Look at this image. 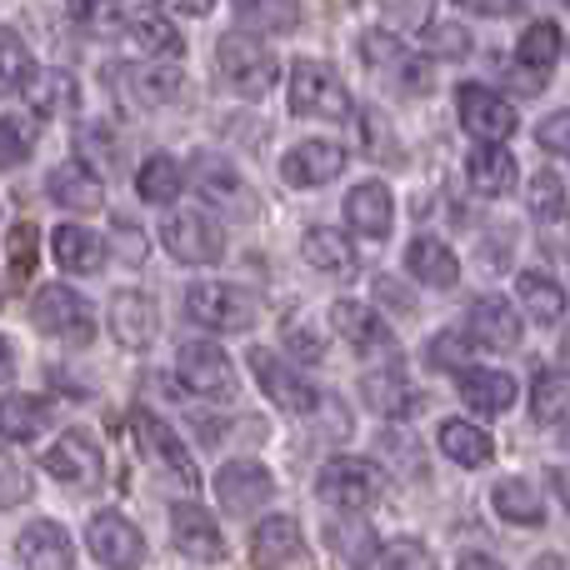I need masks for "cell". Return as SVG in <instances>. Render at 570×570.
Returning <instances> with one entry per match:
<instances>
[{"mask_svg": "<svg viewBox=\"0 0 570 570\" xmlns=\"http://www.w3.org/2000/svg\"><path fill=\"white\" fill-rule=\"evenodd\" d=\"M515 60H521L525 70H551L556 60H561V26H551V20H541V26H525L521 30V46H515Z\"/></svg>", "mask_w": 570, "mask_h": 570, "instance_id": "74e56055", "label": "cell"}, {"mask_svg": "<svg viewBox=\"0 0 570 570\" xmlns=\"http://www.w3.org/2000/svg\"><path fill=\"white\" fill-rule=\"evenodd\" d=\"M136 196L150 200V206H170L180 196V166L170 156H150L146 166L136 170Z\"/></svg>", "mask_w": 570, "mask_h": 570, "instance_id": "8d00e7d4", "label": "cell"}, {"mask_svg": "<svg viewBox=\"0 0 570 570\" xmlns=\"http://www.w3.org/2000/svg\"><path fill=\"white\" fill-rule=\"evenodd\" d=\"M216 501L230 515H256L276 501V475L261 461H226L216 471Z\"/></svg>", "mask_w": 570, "mask_h": 570, "instance_id": "7c38bea8", "label": "cell"}, {"mask_svg": "<svg viewBox=\"0 0 570 570\" xmlns=\"http://www.w3.org/2000/svg\"><path fill=\"white\" fill-rule=\"evenodd\" d=\"M176 371L180 381H186L190 395H200V401H236V365H230V355L220 351V345L210 341H190L176 351Z\"/></svg>", "mask_w": 570, "mask_h": 570, "instance_id": "8992f818", "label": "cell"}, {"mask_svg": "<svg viewBox=\"0 0 570 570\" xmlns=\"http://www.w3.org/2000/svg\"><path fill=\"white\" fill-rule=\"evenodd\" d=\"M361 56L371 60L375 70H385L395 86H405V90H421V86H425L421 60H415L411 50H405V40L391 36V30H371V36L361 40Z\"/></svg>", "mask_w": 570, "mask_h": 570, "instance_id": "603a6c76", "label": "cell"}, {"mask_svg": "<svg viewBox=\"0 0 570 570\" xmlns=\"http://www.w3.org/2000/svg\"><path fill=\"white\" fill-rule=\"evenodd\" d=\"M465 176L481 196H511L515 190V156L505 146H475L465 156Z\"/></svg>", "mask_w": 570, "mask_h": 570, "instance_id": "f1b7e54d", "label": "cell"}, {"mask_svg": "<svg viewBox=\"0 0 570 570\" xmlns=\"http://www.w3.org/2000/svg\"><path fill=\"white\" fill-rule=\"evenodd\" d=\"M405 271L421 285H431V291H451L461 281V261H455V250L441 236H415L405 246Z\"/></svg>", "mask_w": 570, "mask_h": 570, "instance_id": "7402d4cb", "label": "cell"}, {"mask_svg": "<svg viewBox=\"0 0 570 570\" xmlns=\"http://www.w3.org/2000/svg\"><path fill=\"white\" fill-rule=\"evenodd\" d=\"M421 46H425V50H435V56H465V46H471V40H465V30L431 26V30L421 36Z\"/></svg>", "mask_w": 570, "mask_h": 570, "instance_id": "816d5d0a", "label": "cell"}, {"mask_svg": "<svg viewBox=\"0 0 570 570\" xmlns=\"http://www.w3.org/2000/svg\"><path fill=\"white\" fill-rule=\"evenodd\" d=\"M381 570H435V556L421 541H391L381 556Z\"/></svg>", "mask_w": 570, "mask_h": 570, "instance_id": "7dc6e473", "label": "cell"}, {"mask_svg": "<svg viewBox=\"0 0 570 570\" xmlns=\"http://www.w3.org/2000/svg\"><path fill=\"white\" fill-rule=\"evenodd\" d=\"M515 295H521V305L541 325H556L566 315V291L551 276H541V271H521V276H515Z\"/></svg>", "mask_w": 570, "mask_h": 570, "instance_id": "e575fe53", "label": "cell"}, {"mask_svg": "<svg viewBox=\"0 0 570 570\" xmlns=\"http://www.w3.org/2000/svg\"><path fill=\"white\" fill-rule=\"evenodd\" d=\"M170 541H176L180 556H190V561H226V535H220L216 515L206 511V505H176L170 511Z\"/></svg>", "mask_w": 570, "mask_h": 570, "instance_id": "9a60e30c", "label": "cell"}, {"mask_svg": "<svg viewBox=\"0 0 570 570\" xmlns=\"http://www.w3.org/2000/svg\"><path fill=\"white\" fill-rule=\"evenodd\" d=\"M281 335H285V345H291V351L301 355V361H311V365H315V361H321V355H325V345L315 341V335H311V325H305L301 315H295V321H285V331H281Z\"/></svg>", "mask_w": 570, "mask_h": 570, "instance_id": "f907efd6", "label": "cell"}, {"mask_svg": "<svg viewBox=\"0 0 570 570\" xmlns=\"http://www.w3.org/2000/svg\"><path fill=\"white\" fill-rule=\"evenodd\" d=\"M160 321H156V301L140 291H116L110 295V335H116L126 351H146L156 341Z\"/></svg>", "mask_w": 570, "mask_h": 570, "instance_id": "d6986e66", "label": "cell"}, {"mask_svg": "<svg viewBox=\"0 0 570 570\" xmlns=\"http://www.w3.org/2000/svg\"><path fill=\"white\" fill-rule=\"evenodd\" d=\"M250 551H256V561H266V566L301 561L305 535H301V525H295L291 515H266V521L256 525V535H250Z\"/></svg>", "mask_w": 570, "mask_h": 570, "instance_id": "f546056e", "label": "cell"}, {"mask_svg": "<svg viewBox=\"0 0 570 570\" xmlns=\"http://www.w3.org/2000/svg\"><path fill=\"white\" fill-rule=\"evenodd\" d=\"M36 80V56L16 30H0V96H16Z\"/></svg>", "mask_w": 570, "mask_h": 570, "instance_id": "d590c367", "label": "cell"}, {"mask_svg": "<svg viewBox=\"0 0 570 570\" xmlns=\"http://www.w3.org/2000/svg\"><path fill=\"white\" fill-rule=\"evenodd\" d=\"M475 16H515V6H471Z\"/></svg>", "mask_w": 570, "mask_h": 570, "instance_id": "9f6ffc18", "label": "cell"}, {"mask_svg": "<svg viewBox=\"0 0 570 570\" xmlns=\"http://www.w3.org/2000/svg\"><path fill=\"white\" fill-rule=\"evenodd\" d=\"M186 315L196 325H206V331L230 335V331L256 325V295L240 291V285H226V281H200L186 291Z\"/></svg>", "mask_w": 570, "mask_h": 570, "instance_id": "7a4b0ae2", "label": "cell"}, {"mask_svg": "<svg viewBox=\"0 0 570 570\" xmlns=\"http://www.w3.org/2000/svg\"><path fill=\"white\" fill-rule=\"evenodd\" d=\"M455 570H505L495 556H481V551H471V556H461V566Z\"/></svg>", "mask_w": 570, "mask_h": 570, "instance_id": "db71d44e", "label": "cell"}, {"mask_svg": "<svg viewBox=\"0 0 570 570\" xmlns=\"http://www.w3.org/2000/svg\"><path fill=\"white\" fill-rule=\"evenodd\" d=\"M36 240H40L36 226H16V230H10V271H16V281H26L30 271H36Z\"/></svg>", "mask_w": 570, "mask_h": 570, "instance_id": "c3c4849f", "label": "cell"}, {"mask_svg": "<svg viewBox=\"0 0 570 570\" xmlns=\"http://www.w3.org/2000/svg\"><path fill=\"white\" fill-rule=\"evenodd\" d=\"M36 136H40V130H36V120H30V116H0V170L30 160Z\"/></svg>", "mask_w": 570, "mask_h": 570, "instance_id": "b9f144b4", "label": "cell"}, {"mask_svg": "<svg viewBox=\"0 0 570 570\" xmlns=\"http://www.w3.org/2000/svg\"><path fill=\"white\" fill-rule=\"evenodd\" d=\"M236 20H256V26H271V30H285L301 20L295 6H236Z\"/></svg>", "mask_w": 570, "mask_h": 570, "instance_id": "681fc988", "label": "cell"}, {"mask_svg": "<svg viewBox=\"0 0 570 570\" xmlns=\"http://www.w3.org/2000/svg\"><path fill=\"white\" fill-rule=\"evenodd\" d=\"M26 90H30V100H36V110H76V80H70L66 70L36 76Z\"/></svg>", "mask_w": 570, "mask_h": 570, "instance_id": "7bdbcfd3", "label": "cell"}, {"mask_svg": "<svg viewBox=\"0 0 570 570\" xmlns=\"http://www.w3.org/2000/svg\"><path fill=\"white\" fill-rule=\"evenodd\" d=\"M30 315H36V325L46 335L70 341V345H86L90 335H96V311H90V301H80L70 285H46V291H36Z\"/></svg>", "mask_w": 570, "mask_h": 570, "instance_id": "52a82bcc", "label": "cell"}, {"mask_svg": "<svg viewBox=\"0 0 570 570\" xmlns=\"http://www.w3.org/2000/svg\"><path fill=\"white\" fill-rule=\"evenodd\" d=\"M291 110L311 120H345L351 116V90L325 60H295L291 70Z\"/></svg>", "mask_w": 570, "mask_h": 570, "instance_id": "6da1fadb", "label": "cell"}, {"mask_svg": "<svg viewBox=\"0 0 570 570\" xmlns=\"http://www.w3.org/2000/svg\"><path fill=\"white\" fill-rule=\"evenodd\" d=\"M50 200L66 210H96L100 206V176L86 166V160H60L46 180Z\"/></svg>", "mask_w": 570, "mask_h": 570, "instance_id": "83f0119b", "label": "cell"}, {"mask_svg": "<svg viewBox=\"0 0 570 570\" xmlns=\"http://www.w3.org/2000/svg\"><path fill=\"white\" fill-rule=\"evenodd\" d=\"M566 110H556V116H546V126L535 130V140H541L546 150H551V156H566Z\"/></svg>", "mask_w": 570, "mask_h": 570, "instance_id": "f5cc1de1", "label": "cell"}, {"mask_svg": "<svg viewBox=\"0 0 570 570\" xmlns=\"http://www.w3.org/2000/svg\"><path fill=\"white\" fill-rule=\"evenodd\" d=\"M16 556L26 570H76V546L56 521H30L16 535Z\"/></svg>", "mask_w": 570, "mask_h": 570, "instance_id": "ac0fdd59", "label": "cell"}, {"mask_svg": "<svg viewBox=\"0 0 570 570\" xmlns=\"http://www.w3.org/2000/svg\"><path fill=\"white\" fill-rule=\"evenodd\" d=\"M180 86H186L180 66H150V70L130 76V96H136L140 106H170V100L180 96Z\"/></svg>", "mask_w": 570, "mask_h": 570, "instance_id": "f35d334b", "label": "cell"}, {"mask_svg": "<svg viewBox=\"0 0 570 570\" xmlns=\"http://www.w3.org/2000/svg\"><path fill=\"white\" fill-rule=\"evenodd\" d=\"M491 505H495V515L511 521V525H541L546 521L541 495H535V485L525 481V475H505V481H495Z\"/></svg>", "mask_w": 570, "mask_h": 570, "instance_id": "1f68e13d", "label": "cell"}, {"mask_svg": "<svg viewBox=\"0 0 570 570\" xmlns=\"http://www.w3.org/2000/svg\"><path fill=\"white\" fill-rule=\"evenodd\" d=\"M435 441H441V451L451 455L455 465H471V471L475 465H491V455H495V441L471 421H445Z\"/></svg>", "mask_w": 570, "mask_h": 570, "instance_id": "d6a6232c", "label": "cell"}, {"mask_svg": "<svg viewBox=\"0 0 570 570\" xmlns=\"http://www.w3.org/2000/svg\"><path fill=\"white\" fill-rule=\"evenodd\" d=\"M531 216L535 220H561L566 216V180L556 170L531 180Z\"/></svg>", "mask_w": 570, "mask_h": 570, "instance_id": "ee69618b", "label": "cell"}, {"mask_svg": "<svg viewBox=\"0 0 570 570\" xmlns=\"http://www.w3.org/2000/svg\"><path fill=\"white\" fill-rule=\"evenodd\" d=\"M301 256L311 261L315 271H325V276H351V271H355V250L345 246V236H335L331 226H311V230H305Z\"/></svg>", "mask_w": 570, "mask_h": 570, "instance_id": "836d02e7", "label": "cell"}, {"mask_svg": "<svg viewBox=\"0 0 570 570\" xmlns=\"http://www.w3.org/2000/svg\"><path fill=\"white\" fill-rule=\"evenodd\" d=\"M50 421H56V411L40 395H6L0 401V435L10 445H36L50 431Z\"/></svg>", "mask_w": 570, "mask_h": 570, "instance_id": "d4e9b609", "label": "cell"}, {"mask_svg": "<svg viewBox=\"0 0 570 570\" xmlns=\"http://www.w3.org/2000/svg\"><path fill=\"white\" fill-rule=\"evenodd\" d=\"M331 546H335V556H341L351 570H365L371 566V556H375V535H371V525H361V521H331Z\"/></svg>", "mask_w": 570, "mask_h": 570, "instance_id": "60d3db41", "label": "cell"}, {"mask_svg": "<svg viewBox=\"0 0 570 570\" xmlns=\"http://www.w3.org/2000/svg\"><path fill=\"white\" fill-rule=\"evenodd\" d=\"M250 375H256L261 391L291 415H311L315 405H321V391H315L291 361H281L276 351H250Z\"/></svg>", "mask_w": 570, "mask_h": 570, "instance_id": "8fae6325", "label": "cell"}, {"mask_svg": "<svg viewBox=\"0 0 570 570\" xmlns=\"http://www.w3.org/2000/svg\"><path fill=\"white\" fill-rule=\"evenodd\" d=\"M190 176H196V196L206 200V206H216L220 216H230V220H250V216H256V190H250V180L240 176L226 156L200 150Z\"/></svg>", "mask_w": 570, "mask_h": 570, "instance_id": "5b68a950", "label": "cell"}, {"mask_svg": "<svg viewBox=\"0 0 570 570\" xmlns=\"http://www.w3.org/2000/svg\"><path fill=\"white\" fill-rule=\"evenodd\" d=\"M50 256L70 276H90V271L106 266V240L86 226H56L50 230Z\"/></svg>", "mask_w": 570, "mask_h": 570, "instance_id": "cb8c5ba5", "label": "cell"}, {"mask_svg": "<svg viewBox=\"0 0 570 570\" xmlns=\"http://www.w3.org/2000/svg\"><path fill=\"white\" fill-rule=\"evenodd\" d=\"M345 220H351V230H361L365 240H385L395 226V200L391 190L381 186V180H365V186H355L351 196H345Z\"/></svg>", "mask_w": 570, "mask_h": 570, "instance_id": "ffe728a7", "label": "cell"}, {"mask_svg": "<svg viewBox=\"0 0 570 570\" xmlns=\"http://www.w3.org/2000/svg\"><path fill=\"white\" fill-rule=\"evenodd\" d=\"M126 36L136 40V50H146V56H180V46H186L180 30L150 6L126 10Z\"/></svg>", "mask_w": 570, "mask_h": 570, "instance_id": "4dcf8cb0", "label": "cell"}, {"mask_svg": "<svg viewBox=\"0 0 570 570\" xmlns=\"http://www.w3.org/2000/svg\"><path fill=\"white\" fill-rule=\"evenodd\" d=\"M345 170V150L335 140H301L285 150L281 160V180L285 186H325Z\"/></svg>", "mask_w": 570, "mask_h": 570, "instance_id": "e0dca14e", "label": "cell"}, {"mask_svg": "<svg viewBox=\"0 0 570 570\" xmlns=\"http://www.w3.org/2000/svg\"><path fill=\"white\" fill-rule=\"evenodd\" d=\"M20 501H30V471L16 461V455L0 451V511H6V505H20Z\"/></svg>", "mask_w": 570, "mask_h": 570, "instance_id": "f6af8a7d", "label": "cell"}, {"mask_svg": "<svg viewBox=\"0 0 570 570\" xmlns=\"http://www.w3.org/2000/svg\"><path fill=\"white\" fill-rule=\"evenodd\" d=\"M130 425H136V441H140V451H146L150 461H156L166 475H176L180 485H190V491H196V485H200L196 455L186 451V441H180V435H176V425H166V421H160V415H150L146 405H140V411L130 415Z\"/></svg>", "mask_w": 570, "mask_h": 570, "instance_id": "30bf717a", "label": "cell"}, {"mask_svg": "<svg viewBox=\"0 0 570 570\" xmlns=\"http://www.w3.org/2000/svg\"><path fill=\"white\" fill-rule=\"evenodd\" d=\"M361 395L375 415H391V421H411V415L421 411V391H415L401 371H365Z\"/></svg>", "mask_w": 570, "mask_h": 570, "instance_id": "44dd1931", "label": "cell"}, {"mask_svg": "<svg viewBox=\"0 0 570 570\" xmlns=\"http://www.w3.org/2000/svg\"><path fill=\"white\" fill-rule=\"evenodd\" d=\"M160 246H166V256L180 261V266H210V261H220L226 240H220V230L210 226L200 210H170V216L160 220Z\"/></svg>", "mask_w": 570, "mask_h": 570, "instance_id": "ba28073f", "label": "cell"}, {"mask_svg": "<svg viewBox=\"0 0 570 570\" xmlns=\"http://www.w3.org/2000/svg\"><path fill=\"white\" fill-rule=\"evenodd\" d=\"M455 395L475 415H505L515 405V381L505 371H461L455 375Z\"/></svg>", "mask_w": 570, "mask_h": 570, "instance_id": "484cf974", "label": "cell"}, {"mask_svg": "<svg viewBox=\"0 0 570 570\" xmlns=\"http://www.w3.org/2000/svg\"><path fill=\"white\" fill-rule=\"evenodd\" d=\"M0 301H6V285H0Z\"/></svg>", "mask_w": 570, "mask_h": 570, "instance_id": "6f0895ef", "label": "cell"}, {"mask_svg": "<svg viewBox=\"0 0 570 570\" xmlns=\"http://www.w3.org/2000/svg\"><path fill=\"white\" fill-rule=\"evenodd\" d=\"M471 331L481 335L485 345H495V351H511V345H521L525 321L515 315V305L505 301V295H481V301L471 305Z\"/></svg>", "mask_w": 570, "mask_h": 570, "instance_id": "4316f807", "label": "cell"}, {"mask_svg": "<svg viewBox=\"0 0 570 570\" xmlns=\"http://www.w3.org/2000/svg\"><path fill=\"white\" fill-rule=\"evenodd\" d=\"M315 495L335 511H365L381 501V465L361 461V455H335L315 475Z\"/></svg>", "mask_w": 570, "mask_h": 570, "instance_id": "3957f363", "label": "cell"}, {"mask_svg": "<svg viewBox=\"0 0 570 570\" xmlns=\"http://www.w3.org/2000/svg\"><path fill=\"white\" fill-rule=\"evenodd\" d=\"M46 471L56 475L60 485H70V491H86V485L100 481L106 455H100V445H96V435H90V431H66L46 451Z\"/></svg>", "mask_w": 570, "mask_h": 570, "instance_id": "5bb4252c", "label": "cell"}, {"mask_svg": "<svg viewBox=\"0 0 570 570\" xmlns=\"http://www.w3.org/2000/svg\"><path fill=\"white\" fill-rule=\"evenodd\" d=\"M86 546L106 570H140V561H146V535H140L120 511H96L90 515Z\"/></svg>", "mask_w": 570, "mask_h": 570, "instance_id": "9c48e42d", "label": "cell"}, {"mask_svg": "<svg viewBox=\"0 0 570 570\" xmlns=\"http://www.w3.org/2000/svg\"><path fill=\"white\" fill-rule=\"evenodd\" d=\"M216 60H220V76H226V86L236 90V96L261 100L271 86H276V56H271V46H261L256 36H246V30H230V36L220 40Z\"/></svg>", "mask_w": 570, "mask_h": 570, "instance_id": "277c9868", "label": "cell"}, {"mask_svg": "<svg viewBox=\"0 0 570 570\" xmlns=\"http://www.w3.org/2000/svg\"><path fill=\"white\" fill-rule=\"evenodd\" d=\"M455 110H461V126L481 146H501L515 130V106L505 96H495L491 86H461L455 90Z\"/></svg>", "mask_w": 570, "mask_h": 570, "instance_id": "4fadbf2b", "label": "cell"}, {"mask_svg": "<svg viewBox=\"0 0 570 570\" xmlns=\"http://www.w3.org/2000/svg\"><path fill=\"white\" fill-rule=\"evenodd\" d=\"M331 331L341 335L351 351H365V355L395 351V335H391V325H385V315L365 301H335L331 305Z\"/></svg>", "mask_w": 570, "mask_h": 570, "instance_id": "2e32d148", "label": "cell"}, {"mask_svg": "<svg viewBox=\"0 0 570 570\" xmlns=\"http://www.w3.org/2000/svg\"><path fill=\"white\" fill-rule=\"evenodd\" d=\"M465 355H471V345H465V335H455V331H441L431 345H425V361H431L435 371H461Z\"/></svg>", "mask_w": 570, "mask_h": 570, "instance_id": "bcb514c9", "label": "cell"}, {"mask_svg": "<svg viewBox=\"0 0 570 570\" xmlns=\"http://www.w3.org/2000/svg\"><path fill=\"white\" fill-rule=\"evenodd\" d=\"M10 375H16V345L0 335V381H10Z\"/></svg>", "mask_w": 570, "mask_h": 570, "instance_id": "11a10c76", "label": "cell"}, {"mask_svg": "<svg viewBox=\"0 0 570 570\" xmlns=\"http://www.w3.org/2000/svg\"><path fill=\"white\" fill-rule=\"evenodd\" d=\"M531 415L546 425H561L566 421V371L561 365H546L531 385Z\"/></svg>", "mask_w": 570, "mask_h": 570, "instance_id": "ab89813d", "label": "cell"}]
</instances>
